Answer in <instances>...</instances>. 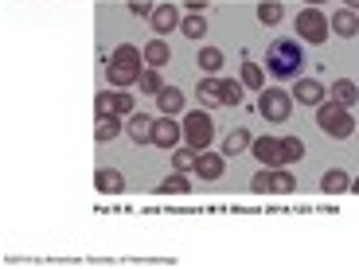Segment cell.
Returning a JSON list of instances; mask_svg holds the SVG:
<instances>
[{
  "mask_svg": "<svg viewBox=\"0 0 359 269\" xmlns=\"http://www.w3.org/2000/svg\"><path fill=\"white\" fill-rule=\"evenodd\" d=\"M301 67H305V51H301V39L293 36H278L266 51V71L273 78H301Z\"/></svg>",
  "mask_w": 359,
  "mask_h": 269,
  "instance_id": "cell-1",
  "label": "cell"
},
{
  "mask_svg": "<svg viewBox=\"0 0 359 269\" xmlns=\"http://www.w3.org/2000/svg\"><path fill=\"white\" fill-rule=\"evenodd\" d=\"M316 125H320L324 137H336V141H344V137L355 133V121H351V109L340 106V102H320L316 106Z\"/></svg>",
  "mask_w": 359,
  "mask_h": 269,
  "instance_id": "cell-2",
  "label": "cell"
},
{
  "mask_svg": "<svg viewBox=\"0 0 359 269\" xmlns=\"http://www.w3.org/2000/svg\"><path fill=\"white\" fill-rule=\"evenodd\" d=\"M328 32H332V20L324 16L316 4H309V8L297 12V39H301V43H324Z\"/></svg>",
  "mask_w": 359,
  "mask_h": 269,
  "instance_id": "cell-3",
  "label": "cell"
},
{
  "mask_svg": "<svg viewBox=\"0 0 359 269\" xmlns=\"http://www.w3.org/2000/svg\"><path fill=\"white\" fill-rule=\"evenodd\" d=\"M258 113L266 117V121H273V125L289 121V113H293V94L281 90V86H266L258 94Z\"/></svg>",
  "mask_w": 359,
  "mask_h": 269,
  "instance_id": "cell-4",
  "label": "cell"
},
{
  "mask_svg": "<svg viewBox=\"0 0 359 269\" xmlns=\"http://www.w3.org/2000/svg\"><path fill=\"white\" fill-rule=\"evenodd\" d=\"M184 141L191 144V149H211V141H215V125H211V113L207 109H191L188 117H184Z\"/></svg>",
  "mask_w": 359,
  "mask_h": 269,
  "instance_id": "cell-5",
  "label": "cell"
},
{
  "mask_svg": "<svg viewBox=\"0 0 359 269\" xmlns=\"http://www.w3.org/2000/svg\"><path fill=\"white\" fill-rule=\"evenodd\" d=\"M180 141H184V125H176L168 113H161V117H156V125H153V144H156V149H168V153H172Z\"/></svg>",
  "mask_w": 359,
  "mask_h": 269,
  "instance_id": "cell-6",
  "label": "cell"
},
{
  "mask_svg": "<svg viewBox=\"0 0 359 269\" xmlns=\"http://www.w3.org/2000/svg\"><path fill=\"white\" fill-rule=\"evenodd\" d=\"M250 153L262 168H285V164H281V141L278 137H258V141L250 144Z\"/></svg>",
  "mask_w": 359,
  "mask_h": 269,
  "instance_id": "cell-7",
  "label": "cell"
},
{
  "mask_svg": "<svg viewBox=\"0 0 359 269\" xmlns=\"http://www.w3.org/2000/svg\"><path fill=\"white\" fill-rule=\"evenodd\" d=\"M149 20H153V32L164 39V36L172 32V27H180V20H184V16H180V8H176V4L168 0V4H156V8H153V16H149Z\"/></svg>",
  "mask_w": 359,
  "mask_h": 269,
  "instance_id": "cell-8",
  "label": "cell"
},
{
  "mask_svg": "<svg viewBox=\"0 0 359 269\" xmlns=\"http://www.w3.org/2000/svg\"><path fill=\"white\" fill-rule=\"evenodd\" d=\"M141 74H144V67H126V63H114V59H109V67H106V78L114 90H126V86H133V82H141Z\"/></svg>",
  "mask_w": 359,
  "mask_h": 269,
  "instance_id": "cell-9",
  "label": "cell"
},
{
  "mask_svg": "<svg viewBox=\"0 0 359 269\" xmlns=\"http://www.w3.org/2000/svg\"><path fill=\"white\" fill-rule=\"evenodd\" d=\"M223 172H226V156L223 153H207L203 149V153L196 156V176L199 179H219Z\"/></svg>",
  "mask_w": 359,
  "mask_h": 269,
  "instance_id": "cell-10",
  "label": "cell"
},
{
  "mask_svg": "<svg viewBox=\"0 0 359 269\" xmlns=\"http://www.w3.org/2000/svg\"><path fill=\"white\" fill-rule=\"evenodd\" d=\"M153 125H156V121L149 113H129L126 117V133L133 137L137 144H153Z\"/></svg>",
  "mask_w": 359,
  "mask_h": 269,
  "instance_id": "cell-11",
  "label": "cell"
},
{
  "mask_svg": "<svg viewBox=\"0 0 359 269\" xmlns=\"http://www.w3.org/2000/svg\"><path fill=\"white\" fill-rule=\"evenodd\" d=\"M293 94H297V102H301V106H313V109H316V106L324 102V94H328V90H324L316 78H297V90H293Z\"/></svg>",
  "mask_w": 359,
  "mask_h": 269,
  "instance_id": "cell-12",
  "label": "cell"
},
{
  "mask_svg": "<svg viewBox=\"0 0 359 269\" xmlns=\"http://www.w3.org/2000/svg\"><path fill=\"white\" fill-rule=\"evenodd\" d=\"M332 36H340V39H351V36H359V16L351 8H340V12H332Z\"/></svg>",
  "mask_w": 359,
  "mask_h": 269,
  "instance_id": "cell-13",
  "label": "cell"
},
{
  "mask_svg": "<svg viewBox=\"0 0 359 269\" xmlns=\"http://www.w3.org/2000/svg\"><path fill=\"white\" fill-rule=\"evenodd\" d=\"M320 191H328V195H344V191H351V176L344 168H328L320 176Z\"/></svg>",
  "mask_w": 359,
  "mask_h": 269,
  "instance_id": "cell-14",
  "label": "cell"
},
{
  "mask_svg": "<svg viewBox=\"0 0 359 269\" xmlns=\"http://www.w3.org/2000/svg\"><path fill=\"white\" fill-rule=\"evenodd\" d=\"M199 102H203V109H211V106H223V82L219 78H211V74H203L199 78Z\"/></svg>",
  "mask_w": 359,
  "mask_h": 269,
  "instance_id": "cell-15",
  "label": "cell"
},
{
  "mask_svg": "<svg viewBox=\"0 0 359 269\" xmlns=\"http://www.w3.org/2000/svg\"><path fill=\"white\" fill-rule=\"evenodd\" d=\"M141 51H144V63H149V67H156V71L172 63V51H168V43H164L161 36H156V39H149V43H144Z\"/></svg>",
  "mask_w": 359,
  "mask_h": 269,
  "instance_id": "cell-16",
  "label": "cell"
},
{
  "mask_svg": "<svg viewBox=\"0 0 359 269\" xmlns=\"http://www.w3.org/2000/svg\"><path fill=\"white\" fill-rule=\"evenodd\" d=\"M94 184H98L102 195H121V191H126V176L117 168H102L98 176H94Z\"/></svg>",
  "mask_w": 359,
  "mask_h": 269,
  "instance_id": "cell-17",
  "label": "cell"
},
{
  "mask_svg": "<svg viewBox=\"0 0 359 269\" xmlns=\"http://www.w3.org/2000/svg\"><path fill=\"white\" fill-rule=\"evenodd\" d=\"M328 98H332V102H340V106H355V102H359V86H355V82H351V78H336L332 82V90H328Z\"/></svg>",
  "mask_w": 359,
  "mask_h": 269,
  "instance_id": "cell-18",
  "label": "cell"
},
{
  "mask_svg": "<svg viewBox=\"0 0 359 269\" xmlns=\"http://www.w3.org/2000/svg\"><path fill=\"white\" fill-rule=\"evenodd\" d=\"M156 106H161V113L176 117V113H184V94H180L176 86H164L161 94H156Z\"/></svg>",
  "mask_w": 359,
  "mask_h": 269,
  "instance_id": "cell-19",
  "label": "cell"
},
{
  "mask_svg": "<svg viewBox=\"0 0 359 269\" xmlns=\"http://www.w3.org/2000/svg\"><path fill=\"white\" fill-rule=\"evenodd\" d=\"M250 144H254V137L246 133V129H231V133H226V141H223V156H243Z\"/></svg>",
  "mask_w": 359,
  "mask_h": 269,
  "instance_id": "cell-20",
  "label": "cell"
},
{
  "mask_svg": "<svg viewBox=\"0 0 359 269\" xmlns=\"http://www.w3.org/2000/svg\"><path fill=\"white\" fill-rule=\"evenodd\" d=\"M121 129H126V125H121V113H102L98 125H94V137H98V141H114Z\"/></svg>",
  "mask_w": 359,
  "mask_h": 269,
  "instance_id": "cell-21",
  "label": "cell"
},
{
  "mask_svg": "<svg viewBox=\"0 0 359 269\" xmlns=\"http://www.w3.org/2000/svg\"><path fill=\"white\" fill-rule=\"evenodd\" d=\"M297 188V179L285 168H269V195H289Z\"/></svg>",
  "mask_w": 359,
  "mask_h": 269,
  "instance_id": "cell-22",
  "label": "cell"
},
{
  "mask_svg": "<svg viewBox=\"0 0 359 269\" xmlns=\"http://www.w3.org/2000/svg\"><path fill=\"white\" fill-rule=\"evenodd\" d=\"M196 156H199V149H191V144H184V149H172V168L176 172H196Z\"/></svg>",
  "mask_w": 359,
  "mask_h": 269,
  "instance_id": "cell-23",
  "label": "cell"
},
{
  "mask_svg": "<svg viewBox=\"0 0 359 269\" xmlns=\"http://www.w3.org/2000/svg\"><path fill=\"white\" fill-rule=\"evenodd\" d=\"M238 78H243V86H246V90H254V94H262V90H266V74H262V67H258V63H243Z\"/></svg>",
  "mask_w": 359,
  "mask_h": 269,
  "instance_id": "cell-24",
  "label": "cell"
},
{
  "mask_svg": "<svg viewBox=\"0 0 359 269\" xmlns=\"http://www.w3.org/2000/svg\"><path fill=\"white\" fill-rule=\"evenodd\" d=\"M180 32H184L188 39H203V36H207V16H203V12H191V16H184V20H180Z\"/></svg>",
  "mask_w": 359,
  "mask_h": 269,
  "instance_id": "cell-25",
  "label": "cell"
},
{
  "mask_svg": "<svg viewBox=\"0 0 359 269\" xmlns=\"http://www.w3.org/2000/svg\"><path fill=\"white\" fill-rule=\"evenodd\" d=\"M305 156V141L301 137H281V164H297Z\"/></svg>",
  "mask_w": 359,
  "mask_h": 269,
  "instance_id": "cell-26",
  "label": "cell"
},
{
  "mask_svg": "<svg viewBox=\"0 0 359 269\" xmlns=\"http://www.w3.org/2000/svg\"><path fill=\"white\" fill-rule=\"evenodd\" d=\"M161 191H164V195H188V191H191L188 172H172V176L161 184Z\"/></svg>",
  "mask_w": 359,
  "mask_h": 269,
  "instance_id": "cell-27",
  "label": "cell"
},
{
  "mask_svg": "<svg viewBox=\"0 0 359 269\" xmlns=\"http://www.w3.org/2000/svg\"><path fill=\"white\" fill-rule=\"evenodd\" d=\"M196 63H199V71H203V74H215L219 67H223V51H219V47H203Z\"/></svg>",
  "mask_w": 359,
  "mask_h": 269,
  "instance_id": "cell-28",
  "label": "cell"
},
{
  "mask_svg": "<svg viewBox=\"0 0 359 269\" xmlns=\"http://www.w3.org/2000/svg\"><path fill=\"white\" fill-rule=\"evenodd\" d=\"M281 16H285V8H281L278 0H262V4H258V20H262L266 27L281 24Z\"/></svg>",
  "mask_w": 359,
  "mask_h": 269,
  "instance_id": "cell-29",
  "label": "cell"
},
{
  "mask_svg": "<svg viewBox=\"0 0 359 269\" xmlns=\"http://www.w3.org/2000/svg\"><path fill=\"white\" fill-rule=\"evenodd\" d=\"M164 90V82H161V71H156V67H144V74H141V94H161Z\"/></svg>",
  "mask_w": 359,
  "mask_h": 269,
  "instance_id": "cell-30",
  "label": "cell"
},
{
  "mask_svg": "<svg viewBox=\"0 0 359 269\" xmlns=\"http://www.w3.org/2000/svg\"><path fill=\"white\" fill-rule=\"evenodd\" d=\"M243 78L234 82V78H226L223 82V106H243Z\"/></svg>",
  "mask_w": 359,
  "mask_h": 269,
  "instance_id": "cell-31",
  "label": "cell"
},
{
  "mask_svg": "<svg viewBox=\"0 0 359 269\" xmlns=\"http://www.w3.org/2000/svg\"><path fill=\"white\" fill-rule=\"evenodd\" d=\"M114 113H121V117L137 113V102H133V94H121V90H114Z\"/></svg>",
  "mask_w": 359,
  "mask_h": 269,
  "instance_id": "cell-32",
  "label": "cell"
},
{
  "mask_svg": "<svg viewBox=\"0 0 359 269\" xmlns=\"http://www.w3.org/2000/svg\"><path fill=\"white\" fill-rule=\"evenodd\" d=\"M94 109H98V117L102 113H114V94H109V90H102L98 98H94Z\"/></svg>",
  "mask_w": 359,
  "mask_h": 269,
  "instance_id": "cell-33",
  "label": "cell"
},
{
  "mask_svg": "<svg viewBox=\"0 0 359 269\" xmlns=\"http://www.w3.org/2000/svg\"><path fill=\"white\" fill-rule=\"evenodd\" d=\"M250 188H254V191H258V195H269V168H262V172H258V176H254V179H250Z\"/></svg>",
  "mask_w": 359,
  "mask_h": 269,
  "instance_id": "cell-34",
  "label": "cell"
},
{
  "mask_svg": "<svg viewBox=\"0 0 359 269\" xmlns=\"http://www.w3.org/2000/svg\"><path fill=\"white\" fill-rule=\"evenodd\" d=\"M153 8L156 4H149V0H133V4H129V12H137V16H153Z\"/></svg>",
  "mask_w": 359,
  "mask_h": 269,
  "instance_id": "cell-35",
  "label": "cell"
},
{
  "mask_svg": "<svg viewBox=\"0 0 359 269\" xmlns=\"http://www.w3.org/2000/svg\"><path fill=\"white\" fill-rule=\"evenodd\" d=\"M344 8H351V12H355V8H359V0H344Z\"/></svg>",
  "mask_w": 359,
  "mask_h": 269,
  "instance_id": "cell-36",
  "label": "cell"
},
{
  "mask_svg": "<svg viewBox=\"0 0 359 269\" xmlns=\"http://www.w3.org/2000/svg\"><path fill=\"white\" fill-rule=\"evenodd\" d=\"M351 191H359V176H355V179H351Z\"/></svg>",
  "mask_w": 359,
  "mask_h": 269,
  "instance_id": "cell-37",
  "label": "cell"
},
{
  "mask_svg": "<svg viewBox=\"0 0 359 269\" xmlns=\"http://www.w3.org/2000/svg\"><path fill=\"white\" fill-rule=\"evenodd\" d=\"M309 4H316V8H320V4H324V0H309Z\"/></svg>",
  "mask_w": 359,
  "mask_h": 269,
  "instance_id": "cell-38",
  "label": "cell"
}]
</instances>
